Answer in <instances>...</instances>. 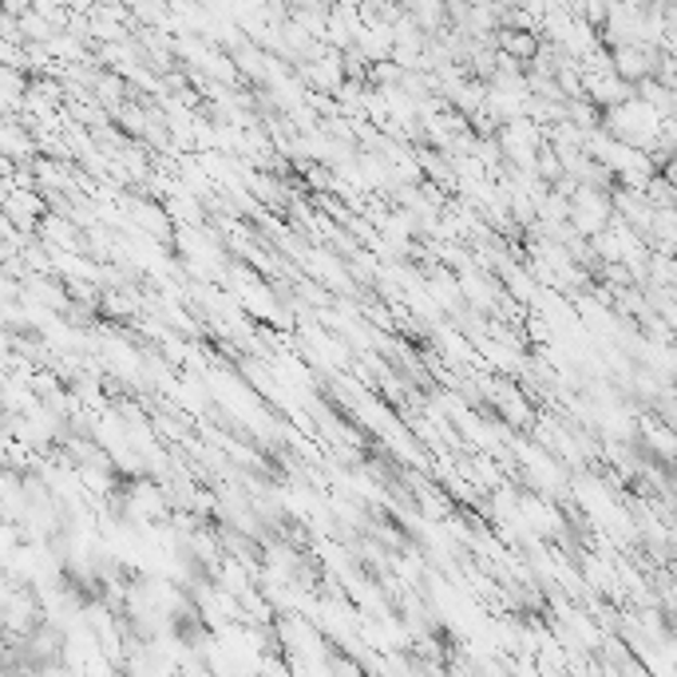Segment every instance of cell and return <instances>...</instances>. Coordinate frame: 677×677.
Wrapping results in <instances>:
<instances>
[{"label":"cell","mask_w":677,"mask_h":677,"mask_svg":"<svg viewBox=\"0 0 677 677\" xmlns=\"http://www.w3.org/2000/svg\"><path fill=\"white\" fill-rule=\"evenodd\" d=\"M638 444H642L657 463H666V468L677 463V432L669 429L657 412H642V417H638Z\"/></svg>","instance_id":"7a4b0ae2"},{"label":"cell","mask_w":677,"mask_h":677,"mask_svg":"<svg viewBox=\"0 0 677 677\" xmlns=\"http://www.w3.org/2000/svg\"><path fill=\"white\" fill-rule=\"evenodd\" d=\"M657 52H662V48H650V44L610 48V60H614V76H622L626 84H634V88H642L646 79H654Z\"/></svg>","instance_id":"6da1fadb"},{"label":"cell","mask_w":677,"mask_h":677,"mask_svg":"<svg viewBox=\"0 0 677 677\" xmlns=\"http://www.w3.org/2000/svg\"><path fill=\"white\" fill-rule=\"evenodd\" d=\"M657 175H662V179H666L669 187H674V191H677V155H674V158H666V163L657 167Z\"/></svg>","instance_id":"3957f363"}]
</instances>
